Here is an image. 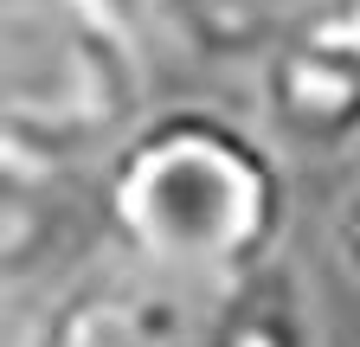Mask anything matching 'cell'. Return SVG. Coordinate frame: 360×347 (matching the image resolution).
Listing matches in <instances>:
<instances>
[{
	"label": "cell",
	"mask_w": 360,
	"mask_h": 347,
	"mask_svg": "<svg viewBox=\"0 0 360 347\" xmlns=\"http://www.w3.org/2000/svg\"><path fill=\"white\" fill-rule=\"evenodd\" d=\"M290 167L264 122L167 103L97 167V219L135 264L225 283L290 251Z\"/></svg>",
	"instance_id": "6da1fadb"
},
{
	"label": "cell",
	"mask_w": 360,
	"mask_h": 347,
	"mask_svg": "<svg viewBox=\"0 0 360 347\" xmlns=\"http://www.w3.org/2000/svg\"><path fill=\"white\" fill-rule=\"evenodd\" d=\"M148 116V65L116 0L0 7V167H103Z\"/></svg>",
	"instance_id": "7a4b0ae2"
},
{
	"label": "cell",
	"mask_w": 360,
	"mask_h": 347,
	"mask_svg": "<svg viewBox=\"0 0 360 347\" xmlns=\"http://www.w3.org/2000/svg\"><path fill=\"white\" fill-rule=\"evenodd\" d=\"M212 289L219 283H193L116 251L110 264L45 296L13 347H206Z\"/></svg>",
	"instance_id": "3957f363"
},
{
	"label": "cell",
	"mask_w": 360,
	"mask_h": 347,
	"mask_svg": "<svg viewBox=\"0 0 360 347\" xmlns=\"http://www.w3.org/2000/svg\"><path fill=\"white\" fill-rule=\"evenodd\" d=\"M251 71L257 116L277 142L309 155H347L360 142V26L290 32Z\"/></svg>",
	"instance_id": "277c9868"
},
{
	"label": "cell",
	"mask_w": 360,
	"mask_h": 347,
	"mask_svg": "<svg viewBox=\"0 0 360 347\" xmlns=\"http://www.w3.org/2000/svg\"><path fill=\"white\" fill-rule=\"evenodd\" d=\"M167 32L206 65H257L309 26H360V0H155Z\"/></svg>",
	"instance_id": "5b68a950"
},
{
	"label": "cell",
	"mask_w": 360,
	"mask_h": 347,
	"mask_svg": "<svg viewBox=\"0 0 360 347\" xmlns=\"http://www.w3.org/2000/svg\"><path fill=\"white\" fill-rule=\"evenodd\" d=\"M206 347H322V334H315V289L290 251L245 270V277H225L212 289Z\"/></svg>",
	"instance_id": "8992f818"
},
{
	"label": "cell",
	"mask_w": 360,
	"mask_h": 347,
	"mask_svg": "<svg viewBox=\"0 0 360 347\" xmlns=\"http://www.w3.org/2000/svg\"><path fill=\"white\" fill-rule=\"evenodd\" d=\"M335 244H341V264L360 277V187L341 199V212H335Z\"/></svg>",
	"instance_id": "52a82bcc"
},
{
	"label": "cell",
	"mask_w": 360,
	"mask_h": 347,
	"mask_svg": "<svg viewBox=\"0 0 360 347\" xmlns=\"http://www.w3.org/2000/svg\"><path fill=\"white\" fill-rule=\"evenodd\" d=\"M116 7H129V13H135V7H155V0H116Z\"/></svg>",
	"instance_id": "ba28073f"
}]
</instances>
